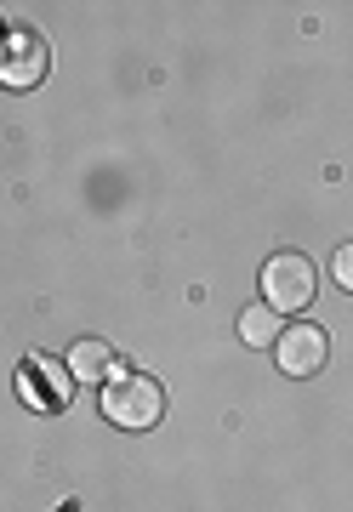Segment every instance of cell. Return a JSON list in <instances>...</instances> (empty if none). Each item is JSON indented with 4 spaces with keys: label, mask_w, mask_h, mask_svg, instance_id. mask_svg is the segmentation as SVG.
<instances>
[{
    "label": "cell",
    "mask_w": 353,
    "mask_h": 512,
    "mask_svg": "<svg viewBox=\"0 0 353 512\" xmlns=\"http://www.w3.org/2000/svg\"><path fill=\"white\" fill-rule=\"evenodd\" d=\"M103 416L114 421V427H126V433H149V427H160L166 421V387H160V376H149V370H114L109 382H103Z\"/></svg>",
    "instance_id": "1"
},
{
    "label": "cell",
    "mask_w": 353,
    "mask_h": 512,
    "mask_svg": "<svg viewBox=\"0 0 353 512\" xmlns=\"http://www.w3.org/2000/svg\"><path fill=\"white\" fill-rule=\"evenodd\" d=\"M314 291H319L314 256L274 251L268 262H262V302H268L274 313H302L308 302H314Z\"/></svg>",
    "instance_id": "2"
},
{
    "label": "cell",
    "mask_w": 353,
    "mask_h": 512,
    "mask_svg": "<svg viewBox=\"0 0 353 512\" xmlns=\"http://www.w3.org/2000/svg\"><path fill=\"white\" fill-rule=\"evenodd\" d=\"M325 353H331V342H325V330L319 325H285L274 342V359L285 376H314L319 365H325Z\"/></svg>",
    "instance_id": "3"
},
{
    "label": "cell",
    "mask_w": 353,
    "mask_h": 512,
    "mask_svg": "<svg viewBox=\"0 0 353 512\" xmlns=\"http://www.w3.org/2000/svg\"><path fill=\"white\" fill-rule=\"evenodd\" d=\"M40 74H46V46L29 29L6 35V46H0V80L12 92H29V86H40Z\"/></svg>",
    "instance_id": "4"
},
{
    "label": "cell",
    "mask_w": 353,
    "mask_h": 512,
    "mask_svg": "<svg viewBox=\"0 0 353 512\" xmlns=\"http://www.w3.org/2000/svg\"><path fill=\"white\" fill-rule=\"evenodd\" d=\"M69 376H75V382H109L114 376V348L109 342H97V336L75 342V353H69Z\"/></svg>",
    "instance_id": "5"
},
{
    "label": "cell",
    "mask_w": 353,
    "mask_h": 512,
    "mask_svg": "<svg viewBox=\"0 0 353 512\" xmlns=\"http://www.w3.org/2000/svg\"><path fill=\"white\" fill-rule=\"evenodd\" d=\"M279 330H285V325H279V313L268 308V302H251V308L240 313V342H245V348H274Z\"/></svg>",
    "instance_id": "6"
},
{
    "label": "cell",
    "mask_w": 353,
    "mask_h": 512,
    "mask_svg": "<svg viewBox=\"0 0 353 512\" xmlns=\"http://www.w3.org/2000/svg\"><path fill=\"white\" fill-rule=\"evenodd\" d=\"M29 370L35 376H46V404H69V393H75V376H69V365H57V359H29Z\"/></svg>",
    "instance_id": "7"
},
{
    "label": "cell",
    "mask_w": 353,
    "mask_h": 512,
    "mask_svg": "<svg viewBox=\"0 0 353 512\" xmlns=\"http://www.w3.org/2000/svg\"><path fill=\"white\" fill-rule=\"evenodd\" d=\"M331 274H336V285H342V291H353V245H342V251L331 256Z\"/></svg>",
    "instance_id": "8"
}]
</instances>
